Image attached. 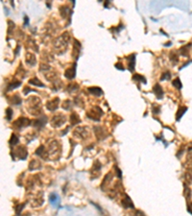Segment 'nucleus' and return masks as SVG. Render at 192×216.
Wrapping results in <instances>:
<instances>
[{"label":"nucleus","mask_w":192,"mask_h":216,"mask_svg":"<svg viewBox=\"0 0 192 216\" xmlns=\"http://www.w3.org/2000/svg\"><path fill=\"white\" fill-rule=\"evenodd\" d=\"M70 121H71V124L72 125H75L77 124V123H80V118L76 114H71V118H70Z\"/></svg>","instance_id":"obj_18"},{"label":"nucleus","mask_w":192,"mask_h":216,"mask_svg":"<svg viewBox=\"0 0 192 216\" xmlns=\"http://www.w3.org/2000/svg\"><path fill=\"white\" fill-rule=\"evenodd\" d=\"M88 90L90 92L91 94H93V95H95L97 97L103 95V90H102L100 88H96V86H93V88H89Z\"/></svg>","instance_id":"obj_12"},{"label":"nucleus","mask_w":192,"mask_h":216,"mask_svg":"<svg viewBox=\"0 0 192 216\" xmlns=\"http://www.w3.org/2000/svg\"><path fill=\"white\" fill-rule=\"evenodd\" d=\"M20 84H21V83H20L19 81L14 82V83H13V84H11V85H10L9 88H8V89H9V90H13V89H14V88H18V86H20Z\"/></svg>","instance_id":"obj_24"},{"label":"nucleus","mask_w":192,"mask_h":216,"mask_svg":"<svg viewBox=\"0 0 192 216\" xmlns=\"http://www.w3.org/2000/svg\"><path fill=\"white\" fill-rule=\"evenodd\" d=\"M18 143V138L17 136L15 135V134H13L12 136H11V140H10V144L11 145H15V144Z\"/></svg>","instance_id":"obj_22"},{"label":"nucleus","mask_w":192,"mask_h":216,"mask_svg":"<svg viewBox=\"0 0 192 216\" xmlns=\"http://www.w3.org/2000/svg\"><path fill=\"white\" fill-rule=\"evenodd\" d=\"M102 114H103V112H102V110L100 109V108L96 107V108H93V109H91L88 112V117L90 118V119L94 120V121H99L100 118H101V115Z\"/></svg>","instance_id":"obj_1"},{"label":"nucleus","mask_w":192,"mask_h":216,"mask_svg":"<svg viewBox=\"0 0 192 216\" xmlns=\"http://www.w3.org/2000/svg\"><path fill=\"white\" fill-rule=\"evenodd\" d=\"M80 49H81V44L80 43H79L78 41H76V39H74V47H73V50L74 51L72 52V56H74V58L76 60L78 59L79 57V53H80Z\"/></svg>","instance_id":"obj_8"},{"label":"nucleus","mask_w":192,"mask_h":216,"mask_svg":"<svg viewBox=\"0 0 192 216\" xmlns=\"http://www.w3.org/2000/svg\"><path fill=\"white\" fill-rule=\"evenodd\" d=\"M15 155H17L20 160H25L26 158H27L28 152L26 151V149L23 146H20V147H18V148L17 149V151H15Z\"/></svg>","instance_id":"obj_4"},{"label":"nucleus","mask_w":192,"mask_h":216,"mask_svg":"<svg viewBox=\"0 0 192 216\" xmlns=\"http://www.w3.org/2000/svg\"><path fill=\"white\" fill-rule=\"evenodd\" d=\"M186 110H187V108L186 107H180V109H179L178 112H177V117H176L177 121H179L181 117H183V114H185Z\"/></svg>","instance_id":"obj_15"},{"label":"nucleus","mask_w":192,"mask_h":216,"mask_svg":"<svg viewBox=\"0 0 192 216\" xmlns=\"http://www.w3.org/2000/svg\"><path fill=\"white\" fill-rule=\"evenodd\" d=\"M115 67H116V68H120V69L121 70H123V69H124V67H123L122 66V64H115Z\"/></svg>","instance_id":"obj_30"},{"label":"nucleus","mask_w":192,"mask_h":216,"mask_svg":"<svg viewBox=\"0 0 192 216\" xmlns=\"http://www.w3.org/2000/svg\"><path fill=\"white\" fill-rule=\"evenodd\" d=\"M153 90L155 92V94L157 95V97L159 99H161L162 97H163V90H162L161 86H160L159 84H157V85H155Z\"/></svg>","instance_id":"obj_10"},{"label":"nucleus","mask_w":192,"mask_h":216,"mask_svg":"<svg viewBox=\"0 0 192 216\" xmlns=\"http://www.w3.org/2000/svg\"><path fill=\"white\" fill-rule=\"evenodd\" d=\"M127 60H129L128 62V68L130 69V71H134L135 69V62H136V54H131L130 56L127 58Z\"/></svg>","instance_id":"obj_6"},{"label":"nucleus","mask_w":192,"mask_h":216,"mask_svg":"<svg viewBox=\"0 0 192 216\" xmlns=\"http://www.w3.org/2000/svg\"><path fill=\"white\" fill-rule=\"evenodd\" d=\"M29 124H30V120L25 117L18 118V119L15 122V126L19 129H21L23 127H27V126H29Z\"/></svg>","instance_id":"obj_3"},{"label":"nucleus","mask_w":192,"mask_h":216,"mask_svg":"<svg viewBox=\"0 0 192 216\" xmlns=\"http://www.w3.org/2000/svg\"><path fill=\"white\" fill-rule=\"evenodd\" d=\"M133 80L134 81H140V82H143L144 84H146V80L144 79V77H143V76H141V75H139V74L134 75Z\"/></svg>","instance_id":"obj_21"},{"label":"nucleus","mask_w":192,"mask_h":216,"mask_svg":"<svg viewBox=\"0 0 192 216\" xmlns=\"http://www.w3.org/2000/svg\"><path fill=\"white\" fill-rule=\"evenodd\" d=\"M49 202L51 203L53 205L56 207V205H59V196H58L57 194H55V193L51 194L49 196Z\"/></svg>","instance_id":"obj_14"},{"label":"nucleus","mask_w":192,"mask_h":216,"mask_svg":"<svg viewBox=\"0 0 192 216\" xmlns=\"http://www.w3.org/2000/svg\"><path fill=\"white\" fill-rule=\"evenodd\" d=\"M171 60H172V62H174V64H177V62H178V57L176 56L175 54H172V55H171Z\"/></svg>","instance_id":"obj_28"},{"label":"nucleus","mask_w":192,"mask_h":216,"mask_svg":"<svg viewBox=\"0 0 192 216\" xmlns=\"http://www.w3.org/2000/svg\"><path fill=\"white\" fill-rule=\"evenodd\" d=\"M188 152H189V153H191V155H192V147H190V148L188 149Z\"/></svg>","instance_id":"obj_31"},{"label":"nucleus","mask_w":192,"mask_h":216,"mask_svg":"<svg viewBox=\"0 0 192 216\" xmlns=\"http://www.w3.org/2000/svg\"><path fill=\"white\" fill-rule=\"evenodd\" d=\"M170 78H171V74H170L169 71H167L166 73H164V74L162 75L161 80H164V79H166V80H168V79H170Z\"/></svg>","instance_id":"obj_27"},{"label":"nucleus","mask_w":192,"mask_h":216,"mask_svg":"<svg viewBox=\"0 0 192 216\" xmlns=\"http://www.w3.org/2000/svg\"><path fill=\"white\" fill-rule=\"evenodd\" d=\"M65 122V117L64 115L62 114H59V115H55L52 119V125L53 127L57 128V127H60L62 125H64V123Z\"/></svg>","instance_id":"obj_2"},{"label":"nucleus","mask_w":192,"mask_h":216,"mask_svg":"<svg viewBox=\"0 0 192 216\" xmlns=\"http://www.w3.org/2000/svg\"><path fill=\"white\" fill-rule=\"evenodd\" d=\"M191 44H188V45H185V46H183V47H181V54L183 55V56H185V57H187L188 56V49H189V46H190Z\"/></svg>","instance_id":"obj_19"},{"label":"nucleus","mask_w":192,"mask_h":216,"mask_svg":"<svg viewBox=\"0 0 192 216\" xmlns=\"http://www.w3.org/2000/svg\"><path fill=\"white\" fill-rule=\"evenodd\" d=\"M20 100H21V99H20V97L18 96V95H14V96L12 97V101L11 102L13 103V104L17 105V104H20V103H21V101H20Z\"/></svg>","instance_id":"obj_23"},{"label":"nucleus","mask_w":192,"mask_h":216,"mask_svg":"<svg viewBox=\"0 0 192 216\" xmlns=\"http://www.w3.org/2000/svg\"><path fill=\"white\" fill-rule=\"evenodd\" d=\"M70 106H71V102H70L69 100H66V101L64 103V105H62V107H64V110H69Z\"/></svg>","instance_id":"obj_26"},{"label":"nucleus","mask_w":192,"mask_h":216,"mask_svg":"<svg viewBox=\"0 0 192 216\" xmlns=\"http://www.w3.org/2000/svg\"><path fill=\"white\" fill-rule=\"evenodd\" d=\"M29 84H31V85H34V86H44L43 84L41 83V82L39 81L37 77L31 79V80L29 81Z\"/></svg>","instance_id":"obj_17"},{"label":"nucleus","mask_w":192,"mask_h":216,"mask_svg":"<svg viewBox=\"0 0 192 216\" xmlns=\"http://www.w3.org/2000/svg\"><path fill=\"white\" fill-rule=\"evenodd\" d=\"M26 62L30 65H34L36 64V58L32 54H27L26 55Z\"/></svg>","instance_id":"obj_16"},{"label":"nucleus","mask_w":192,"mask_h":216,"mask_svg":"<svg viewBox=\"0 0 192 216\" xmlns=\"http://www.w3.org/2000/svg\"><path fill=\"white\" fill-rule=\"evenodd\" d=\"M12 115H13V110H12V109L8 108V109L6 110V118H7L8 120H11Z\"/></svg>","instance_id":"obj_25"},{"label":"nucleus","mask_w":192,"mask_h":216,"mask_svg":"<svg viewBox=\"0 0 192 216\" xmlns=\"http://www.w3.org/2000/svg\"><path fill=\"white\" fill-rule=\"evenodd\" d=\"M75 67H76V64H74V66L71 67V68H68L67 70H65L64 72V76L66 77L67 79H69V80H71L75 77V73H76V70H75Z\"/></svg>","instance_id":"obj_9"},{"label":"nucleus","mask_w":192,"mask_h":216,"mask_svg":"<svg viewBox=\"0 0 192 216\" xmlns=\"http://www.w3.org/2000/svg\"><path fill=\"white\" fill-rule=\"evenodd\" d=\"M46 121H47V118L45 116H43V117H41V118H39V119L34 121V126H35V127H38V128H41L44 126V124L46 123Z\"/></svg>","instance_id":"obj_11"},{"label":"nucleus","mask_w":192,"mask_h":216,"mask_svg":"<svg viewBox=\"0 0 192 216\" xmlns=\"http://www.w3.org/2000/svg\"><path fill=\"white\" fill-rule=\"evenodd\" d=\"M121 203H122V205L125 207V209H129V207H132V209H134V204L132 202V200H131L129 197L127 196V195H125L124 199L121 201Z\"/></svg>","instance_id":"obj_7"},{"label":"nucleus","mask_w":192,"mask_h":216,"mask_svg":"<svg viewBox=\"0 0 192 216\" xmlns=\"http://www.w3.org/2000/svg\"><path fill=\"white\" fill-rule=\"evenodd\" d=\"M187 210L189 213H191L192 214V203H189L188 205H187Z\"/></svg>","instance_id":"obj_29"},{"label":"nucleus","mask_w":192,"mask_h":216,"mask_svg":"<svg viewBox=\"0 0 192 216\" xmlns=\"http://www.w3.org/2000/svg\"><path fill=\"white\" fill-rule=\"evenodd\" d=\"M172 85L175 86V88H177L178 89H181V82L179 78H176L174 81L172 82Z\"/></svg>","instance_id":"obj_20"},{"label":"nucleus","mask_w":192,"mask_h":216,"mask_svg":"<svg viewBox=\"0 0 192 216\" xmlns=\"http://www.w3.org/2000/svg\"><path fill=\"white\" fill-rule=\"evenodd\" d=\"M36 155H38V156L41 157L43 159L46 160V159H47V155H48V154H47L45 148H44L43 146H41V147H39V148L36 151Z\"/></svg>","instance_id":"obj_13"},{"label":"nucleus","mask_w":192,"mask_h":216,"mask_svg":"<svg viewBox=\"0 0 192 216\" xmlns=\"http://www.w3.org/2000/svg\"><path fill=\"white\" fill-rule=\"evenodd\" d=\"M59 98H55L53 99L52 101H49L47 102L46 104V108L48 109L49 110H55L58 109V106H59Z\"/></svg>","instance_id":"obj_5"}]
</instances>
